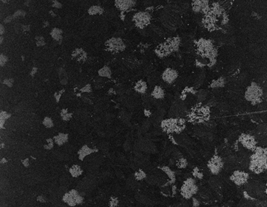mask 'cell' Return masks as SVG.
I'll list each match as a JSON object with an SVG mask.
<instances>
[{"mask_svg": "<svg viewBox=\"0 0 267 207\" xmlns=\"http://www.w3.org/2000/svg\"><path fill=\"white\" fill-rule=\"evenodd\" d=\"M161 126L166 132L180 133L184 129L185 124L183 119H170L162 121Z\"/></svg>", "mask_w": 267, "mask_h": 207, "instance_id": "6da1fadb", "label": "cell"}, {"mask_svg": "<svg viewBox=\"0 0 267 207\" xmlns=\"http://www.w3.org/2000/svg\"><path fill=\"white\" fill-rule=\"evenodd\" d=\"M62 200L70 206H75L77 204H82L84 201V198L79 195L78 191L72 189L68 193H66L64 195Z\"/></svg>", "mask_w": 267, "mask_h": 207, "instance_id": "7a4b0ae2", "label": "cell"}, {"mask_svg": "<svg viewBox=\"0 0 267 207\" xmlns=\"http://www.w3.org/2000/svg\"><path fill=\"white\" fill-rule=\"evenodd\" d=\"M197 190H198V188L196 186L195 180L192 178H189L184 182L183 186L181 189V193H182V196L186 199H189L197 193Z\"/></svg>", "mask_w": 267, "mask_h": 207, "instance_id": "3957f363", "label": "cell"}, {"mask_svg": "<svg viewBox=\"0 0 267 207\" xmlns=\"http://www.w3.org/2000/svg\"><path fill=\"white\" fill-rule=\"evenodd\" d=\"M108 50L112 52H120L125 49L126 46L121 38H112L106 42Z\"/></svg>", "mask_w": 267, "mask_h": 207, "instance_id": "277c9868", "label": "cell"}, {"mask_svg": "<svg viewBox=\"0 0 267 207\" xmlns=\"http://www.w3.org/2000/svg\"><path fill=\"white\" fill-rule=\"evenodd\" d=\"M133 20L136 23V26L140 28H143L150 23L151 15L147 12H140L136 13L133 17Z\"/></svg>", "mask_w": 267, "mask_h": 207, "instance_id": "5b68a950", "label": "cell"}, {"mask_svg": "<svg viewBox=\"0 0 267 207\" xmlns=\"http://www.w3.org/2000/svg\"><path fill=\"white\" fill-rule=\"evenodd\" d=\"M208 166L213 174L217 175L224 166V163H223L222 159L218 156H214L210 159Z\"/></svg>", "mask_w": 267, "mask_h": 207, "instance_id": "8992f818", "label": "cell"}, {"mask_svg": "<svg viewBox=\"0 0 267 207\" xmlns=\"http://www.w3.org/2000/svg\"><path fill=\"white\" fill-rule=\"evenodd\" d=\"M248 178L247 173L243 172L241 171H236L233 173V176L231 177V180L235 184L238 186L244 184L246 182Z\"/></svg>", "mask_w": 267, "mask_h": 207, "instance_id": "52a82bcc", "label": "cell"}, {"mask_svg": "<svg viewBox=\"0 0 267 207\" xmlns=\"http://www.w3.org/2000/svg\"><path fill=\"white\" fill-rule=\"evenodd\" d=\"M260 95H261V90H260V89L258 88L256 85L253 84L248 88L247 90H246L245 97H246V98L248 100L251 101V102H254V101H256L258 100Z\"/></svg>", "mask_w": 267, "mask_h": 207, "instance_id": "ba28073f", "label": "cell"}, {"mask_svg": "<svg viewBox=\"0 0 267 207\" xmlns=\"http://www.w3.org/2000/svg\"><path fill=\"white\" fill-rule=\"evenodd\" d=\"M177 72L171 68H167L162 74V80L167 84H171L177 78Z\"/></svg>", "mask_w": 267, "mask_h": 207, "instance_id": "9c48e42d", "label": "cell"}, {"mask_svg": "<svg viewBox=\"0 0 267 207\" xmlns=\"http://www.w3.org/2000/svg\"><path fill=\"white\" fill-rule=\"evenodd\" d=\"M115 6L121 11H126L136 5V1L132 0H116Z\"/></svg>", "mask_w": 267, "mask_h": 207, "instance_id": "30bf717a", "label": "cell"}, {"mask_svg": "<svg viewBox=\"0 0 267 207\" xmlns=\"http://www.w3.org/2000/svg\"><path fill=\"white\" fill-rule=\"evenodd\" d=\"M97 149H91V148H89L87 145L83 146L80 149V150L78 151L79 160L83 161L84 157H86L87 156L89 155H91V153H93L95 152H97Z\"/></svg>", "mask_w": 267, "mask_h": 207, "instance_id": "8fae6325", "label": "cell"}, {"mask_svg": "<svg viewBox=\"0 0 267 207\" xmlns=\"http://www.w3.org/2000/svg\"><path fill=\"white\" fill-rule=\"evenodd\" d=\"M239 141L242 145L247 149H252L255 146L254 139L248 135H242L239 137Z\"/></svg>", "mask_w": 267, "mask_h": 207, "instance_id": "7c38bea8", "label": "cell"}, {"mask_svg": "<svg viewBox=\"0 0 267 207\" xmlns=\"http://www.w3.org/2000/svg\"><path fill=\"white\" fill-rule=\"evenodd\" d=\"M72 57L78 62H85L87 59V54L82 48H76L72 52Z\"/></svg>", "mask_w": 267, "mask_h": 207, "instance_id": "4fadbf2b", "label": "cell"}, {"mask_svg": "<svg viewBox=\"0 0 267 207\" xmlns=\"http://www.w3.org/2000/svg\"><path fill=\"white\" fill-rule=\"evenodd\" d=\"M208 7L207 1H194V4H193V11L195 12H199L200 11L206 10Z\"/></svg>", "mask_w": 267, "mask_h": 207, "instance_id": "5bb4252c", "label": "cell"}, {"mask_svg": "<svg viewBox=\"0 0 267 207\" xmlns=\"http://www.w3.org/2000/svg\"><path fill=\"white\" fill-rule=\"evenodd\" d=\"M54 139H55V142L57 145L62 146L68 141V135L65 133H59L58 135L54 137Z\"/></svg>", "mask_w": 267, "mask_h": 207, "instance_id": "9a60e30c", "label": "cell"}, {"mask_svg": "<svg viewBox=\"0 0 267 207\" xmlns=\"http://www.w3.org/2000/svg\"><path fill=\"white\" fill-rule=\"evenodd\" d=\"M135 90L136 92H140V93H145L147 90V84L143 80L138 81L135 86Z\"/></svg>", "mask_w": 267, "mask_h": 207, "instance_id": "2e32d148", "label": "cell"}, {"mask_svg": "<svg viewBox=\"0 0 267 207\" xmlns=\"http://www.w3.org/2000/svg\"><path fill=\"white\" fill-rule=\"evenodd\" d=\"M69 173H70V175L73 178H77V177L80 176L82 174L83 170L81 169V167L79 165L74 164L69 169Z\"/></svg>", "mask_w": 267, "mask_h": 207, "instance_id": "e0dca14e", "label": "cell"}, {"mask_svg": "<svg viewBox=\"0 0 267 207\" xmlns=\"http://www.w3.org/2000/svg\"><path fill=\"white\" fill-rule=\"evenodd\" d=\"M58 75H59V78H60V83L62 84V85H66L67 83H68V75H67L66 72L65 71V70H64L63 68H59Z\"/></svg>", "mask_w": 267, "mask_h": 207, "instance_id": "ac0fdd59", "label": "cell"}, {"mask_svg": "<svg viewBox=\"0 0 267 207\" xmlns=\"http://www.w3.org/2000/svg\"><path fill=\"white\" fill-rule=\"evenodd\" d=\"M62 33H63V32H62V30L55 28L52 30L51 33H50V35H51L52 38L54 40H56L57 42H60V44H61L62 40Z\"/></svg>", "mask_w": 267, "mask_h": 207, "instance_id": "d6986e66", "label": "cell"}, {"mask_svg": "<svg viewBox=\"0 0 267 207\" xmlns=\"http://www.w3.org/2000/svg\"><path fill=\"white\" fill-rule=\"evenodd\" d=\"M151 95L155 99H163L164 97V91L161 86H155Z\"/></svg>", "mask_w": 267, "mask_h": 207, "instance_id": "ffe728a7", "label": "cell"}, {"mask_svg": "<svg viewBox=\"0 0 267 207\" xmlns=\"http://www.w3.org/2000/svg\"><path fill=\"white\" fill-rule=\"evenodd\" d=\"M98 74L99 76L107 77V78H111V75H112V72H111V68H109L107 66H105L103 68L99 69L98 70Z\"/></svg>", "mask_w": 267, "mask_h": 207, "instance_id": "44dd1931", "label": "cell"}, {"mask_svg": "<svg viewBox=\"0 0 267 207\" xmlns=\"http://www.w3.org/2000/svg\"><path fill=\"white\" fill-rule=\"evenodd\" d=\"M104 13V9L99 6H93L89 9V13L91 15H102Z\"/></svg>", "mask_w": 267, "mask_h": 207, "instance_id": "7402d4cb", "label": "cell"}, {"mask_svg": "<svg viewBox=\"0 0 267 207\" xmlns=\"http://www.w3.org/2000/svg\"><path fill=\"white\" fill-rule=\"evenodd\" d=\"M11 117V114L8 113L6 111H1V114H0V126H1V129H4V126L6 122V119H9Z\"/></svg>", "mask_w": 267, "mask_h": 207, "instance_id": "603a6c76", "label": "cell"}, {"mask_svg": "<svg viewBox=\"0 0 267 207\" xmlns=\"http://www.w3.org/2000/svg\"><path fill=\"white\" fill-rule=\"evenodd\" d=\"M162 171H164L166 174L167 175V176L173 181V182L175 181V173L173 171H171L168 166H164V167L162 168Z\"/></svg>", "mask_w": 267, "mask_h": 207, "instance_id": "cb8c5ba5", "label": "cell"}, {"mask_svg": "<svg viewBox=\"0 0 267 207\" xmlns=\"http://www.w3.org/2000/svg\"><path fill=\"white\" fill-rule=\"evenodd\" d=\"M61 117H62V119L64 121H68L70 120V118L72 117V113L68 112L67 109H62V111L60 113Z\"/></svg>", "mask_w": 267, "mask_h": 207, "instance_id": "d4e9b609", "label": "cell"}, {"mask_svg": "<svg viewBox=\"0 0 267 207\" xmlns=\"http://www.w3.org/2000/svg\"><path fill=\"white\" fill-rule=\"evenodd\" d=\"M146 178V175L142 170H139L138 171L135 173V178L137 181H140L142 180L143 179Z\"/></svg>", "mask_w": 267, "mask_h": 207, "instance_id": "484cf974", "label": "cell"}, {"mask_svg": "<svg viewBox=\"0 0 267 207\" xmlns=\"http://www.w3.org/2000/svg\"><path fill=\"white\" fill-rule=\"evenodd\" d=\"M224 85V80L223 78H219V80L215 81L211 84L213 88H217V87H222Z\"/></svg>", "mask_w": 267, "mask_h": 207, "instance_id": "4316f807", "label": "cell"}, {"mask_svg": "<svg viewBox=\"0 0 267 207\" xmlns=\"http://www.w3.org/2000/svg\"><path fill=\"white\" fill-rule=\"evenodd\" d=\"M43 124H44V126L46 128H52L53 127V121H52V119L48 117H45L43 121Z\"/></svg>", "mask_w": 267, "mask_h": 207, "instance_id": "83f0119b", "label": "cell"}, {"mask_svg": "<svg viewBox=\"0 0 267 207\" xmlns=\"http://www.w3.org/2000/svg\"><path fill=\"white\" fill-rule=\"evenodd\" d=\"M177 166L180 169H184L187 166V161L184 158H180L177 161Z\"/></svg>", "mask_w": 267, "mask_h": 207, "instance_id": "f1b7e54d", "label": "cell"}, {"mask_svg": "<svg viewBox=\"0 0 267 207\" xmlns=\"http://www.w3.org/2000/svg\"><path fill=\"white\" fill-rule=\"evenodd\" d=\"M209 184H210L211 187L215 188L219 186V180L216 178H211L210 179V180H209Z\"/></svg>", "mask_w": 267, "mask_h": 207, "instance_id": "f546056e", "label": "cell"}, {"mask_svg": "<svg viewBox=\"0 0 267 207\" xmlns=\"http://www.w3.org/2000/svg\"><path fill=\"white\" fill-rule=\"evenodd\" d=\"M207 90H202L201 91H199L197 94V98H198L199 101H203L205 100V98L207 97Z\"/></svg>", "mask_w": 267, "mask_h": 207, "instance_id": "4dcf8cb0", "label": "cell"}, {"mask_svg": "<svg viewBox=\"0 0 267 207\" xmlns=\"http://www.w3.org/2000/svg\"><path fill=\"white\" fill-rule=\"evenodd\" d=\"M118 203H119V200L115 197H111L110 199L109 205L111 207H115L118 206Z\"/></svg>", "mask_w": 267, "mask_h": 207, "instance_id": "1f68e13d", "label": "cell"}, {"mask_svg": "<svg viewBox=\"0 0 267 207\" xmlns=\"http://www.w3.org/2000/svg\"><path fill=\"white\" fill-rule=\"evenodd\" d=\"M46 142H47V144L46 145H44V149L46 150H50L53 149V144H54L53 139L49 138V139H46Z\"/></svg>", "mask_w": 267, "mask_h": 207, "instance_id": "d6a6232c", "label": "cell"}, {"mask_svg": "<svg viewBox=\"0 0 267 207\" xmlns=\"http://www.w3.org/2000/svg\"><path fill=\"white\" fill-rule=\"evenodd\" d=\"M35 40H36V44L38 46H42L45 45L44 39L42 37H36Z\"/></svg>", "mask_w": 267, "mask_h": 207, "instance_id": "836d02e7", "label": "cell"}, {"mask_svg": "<svg viewBox=\"0 0 267 207\" xmlns=\"http://www.w3.org/2000/svg\"><path fill=\"white\" fill-rule=\"evenodd\" d=\"M8 61V59L7 57L4 55V54H1V56H0V64H1V66H4L7 63Z\"/></svg>", "mask_w": 267, "mask_h": 207, "instance_id": "e575fe53", "label": "cell"}, {"mask_svg": "<svg viewBox=\"0 0 267 207\" xmlns=\"http://www.w3.org/2000/svg\"><path fill=\"white\" fill-rule=\"evenodd\" d=\"M79 90L82 92H92V88H91V84H87L85 86L82 87Z\"/></svg>", "mask_w": 267, "mask_h": 207, "instance_id": "d590c367", "label": "cell"}, {"mask_svg": "<svg viewBox=\"0 0 267 207\" xmlns=\"http://www.w3.org/2000/svg\"><path fill=\"white\" fill-rule=\"evenodd\" d=\"M64 92V89H63V90H60V91H58V92H55V95H54V96H55V100H56V102H57V103H58V102H60L61 97H62V94H63V92Z\"/></svg>", "mask_w": 267, "mask_h": 207, "instance_id": "8d00e7d4", "label": "cell"}, {"mask_svg": "<svg viewBox=\"0 0 267 207\" xmlns=\"http://www.w3.org/2000/svg\"><path fill=\"white\" fill-rule=\"evenodd\" d=\"M25 14H26V13H25L24 11H21V10H19V11H17V12H15V14L13 15V19H15V18L19 17H21V16H24Z\"/></svg>", "mask_w": 267, "mask_h": 207, "instance_id": "74e56055", "label": "cell"}, {"mask_svg": "<svg viewBox=\"0 0 267 207\" xmlns=\"http://www.w3.org/2000/svg\"><path fill=\"white\" fill-rule=\"evenodd\" d=\"M13 82H14V80H13V79H6V80L3 81V84L8 86V87H12V86L13 84Z\"/></svg>", "mask_w": 267, "mask_h": 207, "instance_id": "f35d334b", "label": "cell"}, {"mask_svg": "<svg viewBox=\"0 0 267 207\" xmlns=\"http://www.w3.org/2000/svg\"><path fill=\"white\" fill-rule=\"evenodd\" d=\"M53 4L52 5V6L54 8H60L62 7V4L60 2H59L58 1H53Z\"/></svg>", "mask_w": 267, "mask_h": 207, "instance_id": "ab89813d", "label": "cell"}, {"mask_svg": "<svg viewBox=\"0 0 267 207\" xmlns=\"http://www.w3.org/2000/svg\"><path fill=\"white\" fill-rule=\"evenodd\" d=\"M22 164H23V166H24L25 167H28V166H29V159H28V158L25 159L24 160L22 161Z\"/></svg>", "mask_w": 267, "mask_h": 207, "instance_id": "60d3db41", "label": "cell"}, {"mask_svg": "<svg viewBox=\"0 0 267 207\" xmlns=\"http://www.w3.org/2000/svg\"><path fill=\"white\" fill-rule=\"evenodd\" d=\"M13 19V16H12V15H10V16H8L6 18V19H4V23H8V22H11V21H12V19Z\"/></svg>", "mask_w": 267, "mask_h": 207, "instance_id": "b9f144b4", "label": "cell"}, {"mask_svg": "<svg viewBox=\"0 0 267 207\" xmlns=\"http://www.w3.org/2000/svg\"><path fill=\"white\" fill-rule=\"evenodd\" d=\"M38 201L40 202H41V203H44V202H46V200H45V198H44L43 196H39L38 198Z\"/></svg>", "mask_w": 267, "mask_h": 207, "instance_id": "7bdbcfd3", "label": "cell"}, {"mask_svg": "<svg viewBox=\"0 0 267 207\" xmlns=\"http://www.w3.org/2000/svg\"><path fill=\"white\" fill-rule=\"evenodd\" d=\"M37 71H38V68H36V67H34V68H33V69H32V70H31V72H30V75H31L32 77H33L35 75V74L37 73Z\"/></svg>", "mask_w": 267, "mask_h": 207, "instance_id": "ee69618b", "label": "cell"}, {"mask_svg": "<svg viewBox=\"0 0 267 207\" xmlns=\"http://www.w3.org/2000/svg\"><path fill=\"white\" fill-rule=\"evenodd\" d=\"M193 206H199V201L197 199H196V198H193Z\"/></svg>", "mask_w": 267, "mask_h": 207, "instance_id": "f6af8a7d", "label": "cell"}, {"mask_svg": "<svg viewBox=\"0 0 267 207\" xmlns=\"http://www.w3.org/2000/svg\"><path fill=\"white\" fill-rule=\"evenodd\" d=\"M0 31H1V35H3V34H4V32H5L4 26H3L2 24H1V26H0Z\"/></svg>", "mask_w": 267, "mask_h": 207, "instance_id": "bcb514c9", "label": "cell"}, {"mask_svg": "<svg viewBox=\"0 0 267 207\" xmlns=\"http://www.w3.org/2000/svg\"><path fill=\"white\" fill-rule=\"evenodd\" d=\"M23 30L24 31H29L30 30V27L29 26H23Z\"/></svg>", "mask_w": 267, "mask_h": 207, "instance_id": "7dc6e473", "label": "cell"}, {"mask_svg": "<svg viewBox=\"0 0 267 207\" xmlns=\"http://www.w3.org/2000/svg\"><path fill=\"white\" fill-rule=\"evenodd\" d=\"M6 161H7L5 160V158H3L2 160H1V163H2V164H4V162H6Z\"/></svg>", "mask_w": 267, "mask_h": 207, "instance_id": "c3c4849f", "label": "cell"}, {"mask_svg": "<svg viewBox=\"0 0 267 207\" xmlns=\"http://www.w3.org/2000/svg\"><path fill=\"white\" fill-rule=\"evenodd\" d=\"M2 40H3V37H1V43H2Z\"/></svg>", "mask_w": 267, "mask_h": 207, "instance_id": "681fc988", "label": "cell"}]
</instances>
